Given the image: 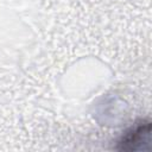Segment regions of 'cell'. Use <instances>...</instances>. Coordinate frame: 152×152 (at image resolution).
Returning a JSON list of instances; mask_svg holds the SVG:
<instances>
[{"label":"cell","instance_id":"6da1fadb","mask_svg":"<svg viewBox=\"0 0 152 152\" xmlns=\"http://www.w3.org/2000/svg\"><path fill=\"white\" fill-rule=\"evenodd\" d=\"M152 125L148 120H139L131 126L118 141L116 148L120 151H141L146 150L151 141Z\"/></svg>","mask_w":152,"mask_h":152}]
</instances>
